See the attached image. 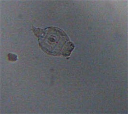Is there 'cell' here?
Segmentation results:
<instances>
[{
  "instance_id": "1",
  "label": "cell",
  "mask_w": 128,
  "mask_h": 114,
  "mask_svg": "<svg viewBox=\"0 0 128 114\" xmlns=\"http://www.w3.org/2000/svg\"><path fill=\"white\" fill-rule=\"evenodd\" d=\"M32 30L38 38L41 48L48 55L69 57L74 49V44L61 29L53 26L45 29L33 27Z\"/></svg>"
},
{
  "instance_id": "2",
  "label": "cell",
  "mask_w": 128,
  "mask_h": 114,
  "mask_svg": "<svg viewBox=\"0 0 128 114\" xmlns=\"http://www.w3.org/2000/svg\"><path fill=\"white\" fill-rule=\"evenodd\" d=\"M8 58L11 61H16L18 60V56L12 54H9L8 55Z\"/></svg>"
}]
</instances>
